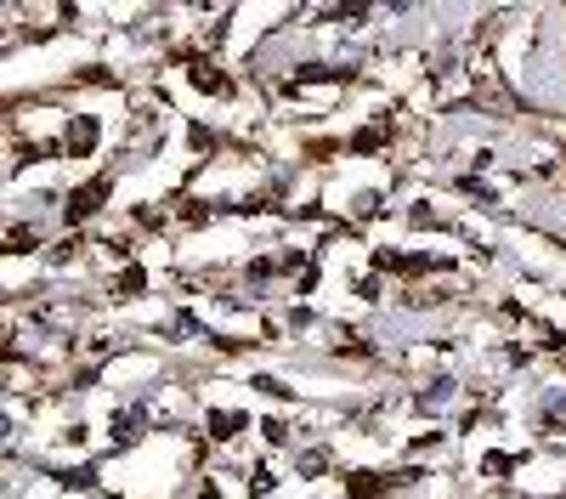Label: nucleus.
I'll return each instance as SVG.
<instances>
[{
	"mask_svg": "<svg viewBox=\"0 0 566 499\" xmlns=\"http://www.w3.org/2000/svg\"><path fill=\"white\" fill-rule=\"evenodd\" d=\"M346 488H352V499H380V493H386V482L374 477V471H352V482H346Z\"/></svg>",
	"mask_w": 566,
	"mask_h": 499,
	"instance_id": "obj_2",
	"label": "nucleus"
},
{
	"mask_svg": "<svg viewBox=\"0 0 566 499\" xmlns=\"http://www.w3.org/2000/svg\"><path fill=\"white\" fill-rule=\"evenodd\" d=\"M119 290H125V295H136V290H142V267H130V272H125V279H119Z\"/></svg>",
	"mask_w": 566,
	"mask_h": 499,
	"instance_id": "obj_3",
	"label": "nucleus"
},
{
	"mask_svg": "<svg viewBox=\"0 0 566 499\" xmlns=\"http://www.w3.org/2000/svg\"><path fill=\"white\" fill-rule=\"evenodd\" d=\"M108 188H114L108 176H97L91 188H74V194H69V221H85L91 210H97V199H108Z\"/></svg>",
	"mask_w": 566,
	"mask_h": 499,
	"instance_id": "obj_1",
	"label": "nucleus"
}]
</instances>
